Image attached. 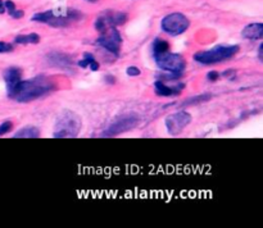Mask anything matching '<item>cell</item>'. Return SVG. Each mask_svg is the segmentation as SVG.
I'll list each match as a JSON object with an SVG mask.
<instances>
[{
	"label": "cell",
	"mask_w": 263,
	"mask_h": 228,
	"mask_svg": "<svg viewBox=\"0 0 263 228\" xmlns=\"http://www.w3.org/2000/svg\"><path fill=\"white\" fill-rule=\"evenodd\" d=\"M57 90V84L49 77L39 74L30 79H21L10 91L8 97L17 102H30L50 95Z\"/></svg>",
	"instance_id": "6da1fadb"
},
{
	"label": "cell",
	"mask_w": 263,
	"mask_h": 228,
	"mask_svg": "<svg viewBox=\"0 0 263 228\" xmlns=\"http://www.w3.org/2000/svg\"><path fill=\"white\" fill-rule=\"evenodd\" d=\"M84 18L80 10L73 8H55V9L46 10V12L36 13L32 15L31 20L33 22L45 23L51 27H67L71 23L81 20Z\"/></svg>",
	"instance_id": "7a4b0ae2"
},
{
	"label": "cell",
	"mask_w": 263,
	"mask_h": 228,
	"mask_svg": "<svg viewBox=\"0 0 263 228\" xmlns=\"http://www.w3.org/2000/svg\"><path fill=\"white\" fill-rule=\"evenodd\" d=\"M81 118L72 110H64L58 115L53 136L55 138L77 137L81 131Z\"/></svg>",
	"instance_id": "3957f363"
},
{
	"label": "cell",
	"mask_w": 263,
	"mask_h": 228,
	"mask_svg": "<svg viewBox=\"0 0 263 228\" xmlns=\"http://www.w3.org/2000/svg\"><path fill=\"white\" fill-rule=\"evenodd\" d=\"M240 46L239 45H218L210 50L198 51L194 54V60L203 66H210V64L221 63V61L229 60L234 55L239 53Z\"/></svg>",
	"instance_id": "277c9868"
},
{
	"label": "cell",
	"mask_w": 263,
	"mask_h": 228,
	"mask_svg": "<svg viewBox=\"0 0 263 228\" xmlns=\"http://www.w3.org/2000/svg\"><path fill=\"white\" fill-rule=\"evenodd\" d=\"M140 123V117L136 113H125L118 115L117 118L109 123L107 128L102 132L103 137H116L118 135L128 132V131L136 128Z\"/></svg>",
	"instance_id": "5b68a950"
},
{
	"label": "cell",
	"mask_w": 263,
	"mask_h": 228,
	"mask_svg": "<svg viewBox=\"0 0 263 228\" xmlns=\"http://www.w3.org/2000/svg\"><path fill=\"white\" fill-rule=\"evenodd\" d=\"M153 58L158 68L167 72V73L182 76L185 67H186V61H185L184 56L176 53H170V50L166 51V53L158 54V55L153 56Z\"/></svg>",
	"instance_id": "8992f818"
},
{
	"label": "cell",
	"mask_w": 263,
	"mask_h": 228,
	"mask_svg": "<svg viewBox=\"0 0 263 228\" xmlns=\"http://www.w3.org/2000/svg\"><path fill=\"white\" fill-rule=\"evenodd\" d=\"M190 20L182 13H171L166 15L161 22V28L163 32L170 36H179L189 28Z\"/></svg>",
	"instance_id": "52a82bcc"
},
{
	"label": "cell",
	"mask_w": 263,
	"mask_h": 228,
	"mask_svg": "<svg viewBox=\"0 0 263 228\" xmlns=\"http://www.w3.org/2000/svg\"><path fill=\"white\" fill-rule=\"evenodd\" d=\"M127 20V14L123 12H115V10H107L102 14L98 15L95 20V30L99 33H104L112 27L122 26Z\"/></svg>",
	"instance_id": "ba28073f"
},
{
	"label": "cell",
	"mask_w": 263,
	"mask_h": 228,
	"mask_svg": "<svg viewBox=\"0 0 263 228\" xmlns=\"http://www.w3.org/2000/svg\"><path fill=\"white\" fill-rule=\"evenodd\" d=\"M121 43H122V36H121L120 31L116 27L109 28L104 33H100L99 37L97 38L98 45L102 46L103 49L109 51L115 56H117L120 54Z\"/></svg>",
	"instance_id": "9c48e42d"
},
{
	"label": "cell",
	"mask_w": 263,
	"mask_h": 228,
	"mask_svg": "<svg viewBox=\"0 0 263 228\" xmlns=\"http://www.w3.org/2000/svg\"><path fill=\"white\" fill-rule=\"evenodd\" d=\"M193 117L190 113L185 112V110H180V112L170 114L166 118V128L167 132L171 136H177L192 123Z\"/></svg>",
	"instance_id": "30bf717a"
},
{
	"label": "cell",
	"mask_w": 263,
	"mask_h": 228,
	"mask_svg": "<svg viewBox=\"0 0 263 228\" xmlns=\"http://www.w3.org/2000/svg\"><path fill=\"white\" fill-rule=\"evenodd\" d=\"M46 61L49 66L54 67V68H59L62 71H71L72 66H73V60L69 55L62 51H50L46 55Z\"/></svg>",
	"instance_id": "8fae6325"
},
{
	"label": "cell",
	"mask_w": 263,
	"mask_h": 228,
	"mask_svg": "<svg viewBox=\"0 0 263 228\" xmlns=\"http://www.w3.org/2000/svg\"><path fill=\"white\" fill-rule=\"evenodd\" d=\"M185 85L184 84H177L175 86H168L164 81H158L154 82V91L158 96L168 97V96H176V95L181 94L182 90H184Z\"/></svg>",
	"instance_id": "7c38bea8"
},
{
	"label": "cell",
	"mask_w": 263,
	"mask_h": 228,
	"mask_svg": "<svg viewBox=\"0 0 263 228\" xmlns=\"http://www.w3.org/2000/svg\"><path fill=\"white\" fill-rule=\"evenodd\" d=\"M22 79V71L17 67H10L4 72V81L7 85V92L10 91Z\"/></svg>",
	"instance_id": "4fadbf2b"
},
{
	"label": "cell",
	"mask_w": 263,
	"mask_h": 228,
	"mask_svg": "<svg viewBox=\"0 0 263 228\" xmlns=\"http://www.w3.org/2000/svg\"><path fill=\"white\" fill-rule=\"evenodd\" d=\"M241 36L246 40H261L263 37L262 23H251L241 31Z\"/></svg>",
	"instance_id": "5bb4252c"
},
{
	"label": "cell",
	"mask_w": 263,
	"mask_h": 228,
	"mask_svg": "<svg viewBox=\"0 0 263 228\" xmlns=\"http://www.w3.org/2000/svg\"><path fill=\"white\" fill-rule=\"evenodd\" d=\"M14 138H37L40 137V130L35 126H26L18 130L17 132L13 135Z\"/></svg>",
	"instance_id": "9a60e30c"
},
{
	"label": "cell",
	"mask_w": 263,
	"mask_h": 228,
	"mask_svg": "<svg viewBox=\"0 0 263 228\" xmlns=\"http://www.w3.org/2000/svg\"><path fill=\"white\" fill-rule=\"evenodd\" d=\"M77 64H79V67H81V68H89L90 71L92 72H97L98 69H99V63L95 60L94 55L90 53H85L84 59L79 60V63Z\"/></svg>",
	"instance_id": "2e32d148"
},
{
	"label": "cell",
	"mask_w": 263,
	"mask_h": 228,
	"mask_svg": "<svg viewBox=\"0 0 263 228\" xmlns=\"http://www.w3.org/2000/svg\"><path fill=\"white\" fill-rule=\"evenodd\" d=\"M14 43L20 44V45H26V44H39L40 43V35H37V33L18 35L14 37Z\"/></svg>",
	"instance_id": "e0dca14e"
},
{
	"label": "cell",
	"mask_w": 263,
	"mask_h": 228,
	"mask_svg": "<svg viewBox=\"0 0 263 228\" xmlns=\"http://www.w3.org/2000/svg\"><path fill=\"white\" fill-rule=\"evenodd\" d=\"M170 50V43L166 40H162V38H156L152 44V53L153 56L158 55V54L166 53Z\"/></svg>",
	"instance_id": "ac0fdd59"
},
{
	"label": "cell",
	"mask_w": 263,
	"mask_h": 228,
	"mask_svg": "<svg viewBox=\"0 0 263 228\" xmlns=\"http://www.w3.org/2000/svg\"><path fill=\"white\" fill-rule=\"evenodd\" d=\"M4 5H5V12H7L8 14L10 15V17L14 18V19H21V18L25 15L23 10L17 9V7H15L14 3L10 2V0H7V2H4Z\"/></svg>",
	"instance_id": "d6986e66"
},
{
	"label": "cell",
	"mask_w": 263,
	"mask_h": 228,
	"mask_svg": "<svg viewBox=\"0 0 263 228\" xmlns=\"http://www.w3.org/2000/svg\"><path fill=\"white\" fill-rule=\"evenodd\" d=\"M212 99V95L211 94H202V95H197V96L189 97L187 100H185L182 102V107H187V105H197V104H202V102L208 101V100Z\"/></svg>",
	"instance_id": "ffe728a7"
},
{
	"label": "cell",
	"mask_w": 263,
	"mask_h": 228,
	"mask_svg": "<svg viewBox=\"0 0 263 228\" xmlns=\"http://www.w3.org/2000/svg\"><path fill=\"white\" fill-rule=\"evenodd\" d=\"M13 130V122L12 120H4V122L0 125V136L5 135V133L10 132Z\"/></svg>",
	"instance_id": "44dd1931"
},
{
	"label": "cell",
	"mask_w": 263,
	"mask_h": 228,
	"mask_svg": "<svg viewBox=\"0 0 263 228\" xmlns=\"http://www.w3.org/2000/svg\"><path fill=\"white\" fill-rule=\"evenodd\" d=\"M14 50V46L10 43H7V41H0V54L5 53H12Z\"/></svg>",
	"instance_id": "7402d4cb"
},
{
	"label": "cell",
	"mask_w": 263,
	"mask_h": 228,
	"mask_svg": "<svg viewBox=\"0 0 263 228\" xmlns=\"http://www.w3.org/2000/svg\"><path fill=\"white\" fill-rule=\"evenodd\" d=\"M126 73H127L128 76L136 77V76H140V74H141V71H140V69L138 68V67L131 66V67H128L127 69H126Z\"/></svg>",
	"instance_id": "603a6c76"
},
{
	"label": "cell",
	"mask_w": 263,
	"mask_h": 228,
	"mask_svg": "<svg viewBox=\"0 0 263 228\" xmlns=\"http://www.w3.org/2000/svg\"><path fill=\"white\" fill-rule=\"evenodd\" d=\"M220 77H221L220 72L217 71H211L207 73V79L211 82H216L217 79H220Z\"/></svg>",
	"instance_id": "cb8c5ba5"
},
{
	"label": "cell",
	"mask_w": 263,
	"mask_h": 228,
	"mask_svg": "<svg viewBox=\"0 0 263 228\" xmlns=\"http://www.w3.org/2000/svg\"><path fill=\"white\" fill-rule=\"evenodd\" d=\"M104 79H105V82H107V84H115V77H113V76H108V74H107V76H104Z\"/></svg>",
	"instance_id": "d4e9b609"
},
{
	"label": "cell",
	"mask_w": 263,
	"mask_h": 228,
	"mask_svg": "<svg viewBox=\"0 0 263 228\" xmlns=\"http://www.w3.org/2000/svg\"><path fill=\"white\" fill-rule=\"evenodd\" d=\"M262 50H263V44H259L258 46V59L262 61Z\"/></svg>",
	"instance_id": "484cf974"
},
{
	"label": "cell",
	"mask_w": 263,
	"mask_h": 228,
	"mask_svg": "<svg viewBox=\"0 0 263 228\" xmlns=\"http://www.w3.org/2000/svg\"><path fill=\"white\" fill-rule=\"evenodd\" d=\"M0 13H5V5H4V2L3 0H0Z\"/></svg>",
	"instance_id": "4316f807"
},
{
	"label": "cell",
	"mask_w": 263,
	"mask_h": 228,
	"mask_svg": "<svg viewBox=\"0 0 263 228\" xmlns=\"http://www.w3.org/2000/svg\"><path fill=\"white\" fill-rule=\"evenodd\" d=\"M87 2H91V3H95V2H97V0H87Z\"/></svg>",
	"instance_id": "83f0119b"
}]
</instances>
